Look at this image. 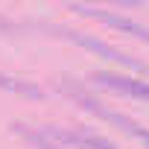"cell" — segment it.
Wrapping results in <instances>:
<instances>
[{
    "label": "cell",
    "instance_id": "obj_3",
    "mask_svg": "<svg viewBox=\"0 0 149 149\" xmlns=\"http://www.w3.org/2000/svg\"><path fill=\"white\" fill-rule=\"evenodd\" d=\"M70 38H73V41H79V44H88L91 50H97V53H102V56H108V58H114V61H120V64H129V67H143L140 61H134V58H129V56H123V53H114V50H108L105 44L94 41L91 35H79V32H70Z\"/></svg>",
    "mask_w": 149,
    "mask_h": 149
},
{
    "label": "cell",
    "instance_id": "obj_2",
    "mask_svg": "<svg viewBox=\"0 0 149 149\" xmlns=\"http://www.w3.org/2000/svg\"><path fill=\"white\" fill-rule=\"evenodd\" d=\"M76 12H85V15H91V18H102V21H108L111 26H117V29H123V32H132V35H137V38H146V41H149V29H143V26H137V24H132V21H126V18L114 15V12L85 9V6H76Z\"/></svg>",
    "mask_w": 149,
    "mask_h": 149
},
{
    "label": "cell",
    "instance_id": "obj_6",
    "mask_svg": "<svg viewBox=\"0 0 149 149\" xmlns=\"http://www.w3.org/2000/svg\"><path fill=\"white\" fill-rule=\"evenodd\" d=\"M132 132H134V134H140V137H143V143H146V146H149V132H146V129H137V126H134V129H132Z\"/></svg>",
    "mask_w": 149,
    "mask_h": 149
},
{
    "label": "cell",
    "instance_id": "obj_5",
    "mask_svg": "<svg viewBox=\"0 0 149 149\" xmlns=\"http://www.w3.org/2000/svg\"><path fill=\"white\" fill-rule=\"evenodd\" d=\"M85 143H88L91 149H114V146H108V143H105V140H100V137H88Z\"/></svg>",
    "mask_w": 149,
    "mask_h": 149
},
{
    "label": "cell",
    "instance_id": "obj_4",
    "mask_svg": "<svg viewBox=\"0 0 149 149\" xmlns=\"http://www.w3.org/2000/svg\"><path fill=\"white\" fill-rule=\"evenodd\" d=\"M0 88H3V91H15V94H24V97H41V88H38V85L24 82V79L3 76V73H0Z\"/></svg>",
    "mask_w": 149,
    "mask_h": 149
},
{
    "label": "cell",
    "instance_id": "obj_1",
    "mask_svg": "<svg viewBox=\"0 0 149 149\" xmlns=\"http://www.w3.org/2000/svg\"><path fill=\"white\" fill-rule=\"evenodd\" d=\"M97 82H100V85H108V88H114V91H120V94L149 100V85H143V82L123 79V76H114V73H97Z\"/></svg>",
    "mask_w": 149,
    "mask_h": 149
}]
</instances>
